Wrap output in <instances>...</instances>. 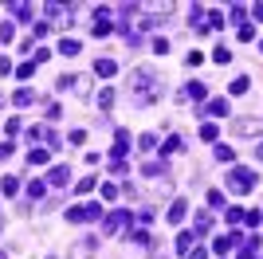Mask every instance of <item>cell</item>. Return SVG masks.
Instances as JSON below:
<instances>
[{"label":"cell","instance_id":"obj_31","mask_svg":"<svg viewBox=\"0 0 263 259\" xmlns=\"http://www.w3.org/2000/svg\"><path fill=\"white\" fill-rule=\"evenodd\" d=\"M240 40H244V44H252V40H256V28H252V24H244V28H240Z\"/></svg>","mask_w":263,"mask_h":259},{"label":"cell","instance_id":"obj_17","mask_svg":"<svg viewBox=\"0 0 263 259\" xmlns=\"http://www.w3.org/2000/svg\"><path fill=\"white\" fill-rule=\"evenodd\" d=\"M193 224H197V232H193V236H205V232H209V224H212V216H209V212H197V220H193Z\"/></svg>","mask_w":263,"mask_h":259},{"label":"cell","instance_id":"obj_32","mask_svg":"<svg viewBox=\"0 0 263 259\" xmlns=\"http://www.w3.org/2000/svg\"><path fill=\"white\" fill-rule=\"evenodd\" d=\"M110 173H114V177H126V173H130V165H126V161H114V165H110Z\"/></svg>","mask_w":263,"mask_h":259},{"label":"cell","instance_id":"obj_19","mask_svg":"<svg viewBox=\"0 0 263 259\" xmlns=\"http://www.w3.org/2000/svg\"><path fill=\"white\" fill-rule=\"evenodd\" d=\"M44 193H48V185H44V181H28V197H32V201H40Z\"/></svg>","mask_w":263,"mask_h":259},{"label":"cell","instance_id":"obj_15","mask_svg":"<svg viewBox=\"0 0 263 259\" xmlns=\"http://www.w3.org/2000/svg\"><path fill=\"white\" fill-rule=\"evenodd\" d=\"M248 87H252V79H248V75H240V79H232V87H228V91H232V95H248Z\"/></svg>","mask_w":263,"mask_h":259},{"label":"cell","instance_id":"obj_35","mask_svg":"<svg viewBox=\"0 0 263 259\" xmlns=\"http://www.w3.org/2000/svg\"><path fill=\"white\" fill-rule=\"evenodd\" d=\"M209 205L212 208H224V193H216V189H212V193H209Z\"/></svg>","mask_w":263,"mask_h":259},{"label":"cell","instance_id":"obj_18","mask_svg":"<svg viewBox=\"0 0 263 259\" xmlns=\"http://www.w3.org/2000/svg\"><path fill=\"white\" fill-rule=\"evenodd\" d=\"M8 12H12L16 20H28V16H32V4H8Z\"/></svg>","mask_w":263,"mask_h":259},{"label":"cell","instance_id":"obj_11","mask_svg":"<svg viewBox=\"0 0 263 259\" xmlns=\"http://www.w3.org/2000/svg\"><path fill=\"white\" fill-rule=\"evenodd\" d=\"M165 169H169V165H165V157H161V161H146V165H142V173H146V177H161Z\"/></svg>","mask_w":263,"mask_h":259},{"label":"cell","instance_id":"obj_24","mask_svg":"<svg viewBox=\"0 0 263 259\" xmlns=\"http://www.w3.org/2000/svg\"><path fill=\"white\" fill-rule=\"evenodd\" d=\"M228 16H232L236 24H244V16H248V8H244V4H232V8H228Z\"/></svg>","mask_w":263,"mask_h":259},{"label":"cell","instance_id":"obj_39","mask_svg":"<svg viewBox=\"0 0 263 259\" xmlns=\"http://www.w3.org/2000/svg\"><path fill=\"white\" fill-rule=\"evenodd\" d=\"M189 259H205V248H193V252H189Z\"/></svg>","mask_w":263,"mask_h":259},{"label":"cell","instance_id":"obj_28","mask_svg":"<svg viewBox=\"0 0 263 259\" xmlns=\"http://www.w3.org/2000/svg\"><path fill=\"white\" fill-rule=\"evenodd\" d=\"M232 157H236L232 146H216V161H232Z\"/></svg>","mask_w":263,"mask_h":259},{"label":"cell","instance_id":"obj_9","mask_svg":"<svg viewBox=\"0 0 263 259\" xmlns=\"http://www.w3.org/2000/svg\"><path fill=\"white\" fill-rule=\"evenodd\" d=\"M185 216H189V205H185V201H173V205H169V224H181Z\"/></svg>","mask_w":263,"mask_h":259},{"label":"cell","instance_id":"obj_12","mask_svg":"<svg viewBox=\"0 0 263 259\" xmlns=\"http://www.w3.org/2000/svg\"><path fill=\"white\" fill-rule=\"evenodd\" d=\"M67 177H71V173H67V165H59V169H52L48 185H55V189H63V185H67Z\"/></svg>","mask_w":263,"mask_h":259},{"label":"cell","instance_id":"obj_3","mask_svg":"<svg viewBox=\"0 0 263 259\" xmlns=\"http://www.w3.org/2000/svg\"><path fill=\"white\" fill-rule=\"evenodd\" d=\"M99 201H91V205H83V208H67V220L71 224H83V220H99Z\"/></svg>","mask_w":263,"mask_h":259},{"label":"cell","instance_id":"obj_5","mask_svg":"<svg viewBox=\"0 0 263 259\" xmlns=\"http://www.w3.org/2000/svg\"><path fill=\"white\" fill-rule=\"evenodd\" d=\"M236 134H240V138H252V134L260 138V134H263V126L256 122V118H240V122H236Z\"/></svg>","mask_w":263,"mask_h":259},{"label":"cell","instance_id":"obj_22","mask_svg":"<svg viewBox=\"0 0 263 259\" xmlns=\"http://www.w3.org/2000/svg\"><path fill=\"white\" fill-rule=\"evenodd\" d=\"M28 161H32V165H44V161H48V150H40V146H32V154H28Z\"/></svg>","mask_w":263,"mask_h":259},{"label":"cell","instance_id":"obj_26","mask_svg":"<svg viewBox=\"0 0 263 259\" xmlns=\"http://www.w3.org/2000/svg\"><path fill=\"white\" fill-rule=\"evenodd\" d=\"M181 146H185V142H181V138H169V142H165V146H161V157H165V154H177V150H181Z\"/></svg>","mask_w":263,"mask_h":259},{"label":"cell","instance_id":"obj_37","mask_svg":"<svg viewBox=\"0 0 263 259\" xmlns=\"http://www.w3.org/2000/svg\"><path fill=\"white\" fill-rule=\"evenodd\" d=\"M12 154H16V146H12V142H4V146H0V161H8Z\"/></svg>","mask_w":263,"mask_h":259},{"label":"cell","instance_id":"obj_2","mask_svg":"<svg viewBox=\"0 0 263 259\" xmlns=\"http://www.w3.org/2000/svg\"><path fill=\"white\" fill-rule=\"evenodd\" d=\"M224 185L232 193H248V189H256V169H228Z\"/></svg>","mask_w":263,"mask_h":259},{"label":"cell","instance_id":"obj_41","mask_svg":"<svg viewBox=\"0 0 263 259\" xmlns=\"http://www.w3.org/2000/svg\"><path fill=\"white\" fill-rule=\"evenodd\" d=\"M256 157H260V161H263V146H260V150H256Z\"/></svg>","mask_w":263,"mask_h":259},{"label":"cell","instance_id":"obj_4","mask_svg":"<svg viewBox=\"0 0 263 259\" xmlns=\"http://www.w3.org/2000/svg\"><path fill=\"white\" fill-rule=\"evenodd\" d=\"M130 220H134V216H130L126 208H122V212H110V216L103 220V232H106V236H114V232H122V228H126Z\"/></svg>","mask_w":263,"mask_h":259},{"label":"cell","instance_id":"obj_33","mask_svg":"<svg viewBox=\"0 0 263 259\" xmlns=\"http://www.w3.org/2000/svg\"><path fill=\"white\" fill-rule=\"evenodd\" d=\"M224 216H228V224H240V220H244V208H228Z\"/></svg>","mask_w":263,"mask_h":259},{"label":"cell","instance_id":"obj_20","mask_svg":"<svg viewBox=\"0 0 263 259\" xmlns=\"http://www.w3.org/2000/svg\"><path fill=\"white\" fill-rule=\"evenodd\" d=\"M12 103H16V106H32V103H36V91H16Z\"/></svg>","mask_w":263,"mask_h":259},{"label":"cell","instance_id":"obj_14","mask_svg":"<svg viewBox=\"0 0 263 259\" xmlns=\"http://www.w3.org/2000/svg\"><path fill=\"white\" fill-rule=\"evenodd\" d=\"M79 48H83L79 40H67V36L59 40V55H79Z\"/></svg>","mask_w":263,"mask_h":259},{"label":"cell","instance_id":"obj_34","mask_svg":"<svg viewBox=\"0 0 263 259\" xmlns=\"http://www.w3.org/2000/svg\"><path fill=\"white\" fill-rule=\"evenodd\" d=\"M212 59H216V63H228V59H232V52H228V48H216V52H212Z\"/></svg>","mask_w":263,"mask_h":259},{"label":"cell","instance_id":"obj_43","mask_svg":"<svg viewBox=\"0 0 263 259\" xmlns=\"http://www.w3.org/2000/svg\"><path fill=\"white\" fill-rule=\"evenodd\" d=\"M0 103H4V99H0Z\"/></svg>","mask_w":263,"mask_h":259},{"label":"cell","instance_id":"obj_13","mask_svg":"<svg viewBox=\"0 0 263 259\" xmlns=\"http://www.w3.org/2000/svg\"><path fill=\"white\" fill-rule=\"evenodd\" d=\"M95 244H99V240H83V244H79V248L71 252V259H91V252H95Z\"/></svg>","mask_w":263,"mask_h":259},{"label":"cell","instance_id":"obj_8","mask_svg":"<svg viewBox=\"0 0 263 259\" xmlns=\"http://www.w3.org/2000/svg\"><path fill=\"white\" fill-rule=\"evenodd\" d=\"M114 71H118L114 59H99V63H95V75H99V79H114Z\"/></svg>","mask_w":263,"mask_h":259},{"label":"cell","instance_id":"obj_6","mask_svg":"<svg viewBox=\"0 0 263 259\" xmlns=\"http://www.w3.org/2000/svg\"><path fill=\"white\" fill-rule=\"evenodd\" d=\"M126 154H130V134H126V130H118V142H114V150H110V157H114V161H122Z\"/></svg>","mask_w":263,"mask_h":259},{"label":"cell","instance_id":"obj_1","mask_svg":"<svg viewBox=\"0 0 263 259\" xmlns=\"http://www.w3.org/2000/svg\"><path fill=\"white\" fill-rule=\"evenodd\" d=\"M130 83H134V103L138 106H150L161 95V87H158V79H154L150 67H138V71L130 75Z\"/></svg>","mask_w":263,"mask_h":259},{"label":"cell","instance_id":"obj_29","mask_svg":"<svg viewBox=\"0 0 263 259\" xmlns=\"http://www.w3.org/2000/svg\"><path fill=\"white\" fill-rule=\"evenodd\" d=\"M110 103H114V91H110V87H106V91H99V106H103V110H106V106H110Z\"/></svg>","mask_w":263,"mask_h":259},{"label":"cell","instance_id":"obj_42","mask_svg":"<svg viewBox=\"0 0 263 259\" xmlns=\"http://www.w3.org/2000/svg\"><path fill=\"white\" fill-rule=\"evenodd\" d=\"M260 52H263V40H260Z\"/></svg>","mask_w":263,"mask_h":259},{"label":"cell","instance_id":"obj_40","mask_svg":"<svg viewBox=\"0 0 263 259\" xmlns=\"http://www.w3.org/2000/svg\"><path fill=\"white\" fill-rule=\"evenodd\" d=\"M248 12H256V20L263 24V4H256V8H248Z\"/></svg>","mask_w":263,"mask_h":259},{"label":"cell","instance_id":"obj_30","mask_svg":"<svg viewBox=\"0 0 263 259\" xmlns=\"http://www.w3.org/2000/svg\"><path fill=\"white\" fill-rule=\"evenodd\" d=\"M12 32H16V28L4 20V24H0V44H8V40H12Z\"/></svg>","mask_w":263,"mask_h":259},{"label":"cell","instance_id":"obj_16","mask_svg":"<svg viewBox=\"0 0 263 259\" xmlns=\"http://www.w3.org/2000/svg\"><path fill=\"white\" fill-rule=\"evenodd\" d=\"M177 252H181V256L193 252V232H181V236H177Z\"/></svg>","mask_w":263,"mask_h":259},{"label":"cell","instance_id":"obj_36","mask_svg":"<svg viewBox=\"0 0 263 259\" xmlns=\"http://www.w3.org/2000/svg\"><path fill=\"white\" fill-rule=\"evenodd\" d=\"M75 189H79V193H91V189H95V177H83V181H79Z\"/></svg>","mask_w":263,"mask_h":259},{"label":"cell","instance_id":"obj_27","mask_svg":"<svg viewBox=\"0 0 263 259\" xmlns=\"http://www.w3.org/2000/svg\"><path fill=\"white\" fill-rule=\"evenodd\" d=\"M36 75V63H20V71H16V79H32Z\"/></svg>","mask_w":263,"mask_h":259},{"label":"cell","instance_id":"obj_21","mask_svg":"<svg viewBox=\"0 0 263 259\" xmlns=\"http://www.w3.org/2000/svg\"><path fill=\"white\" fill-rule=\"evenodd\" d=\"M201 138H205V142H216V138H220V130H216L212 122H205V126H201Z\"/></svg>","mask_w":263,"mask_h":259},{"label":"cell","instance_id":"obj_38","mask_svg":"<svg viewBox=\"0 0 263 259\" xmlns=\"http://www.w3.org/2000/svg\"><path fill=\"white\" fill-rule=\"evenodd\" d=\"M59 114H63V106H55V103H48V122H55V118H59Z\"/></svg>","mask_w":263,"mask_h":259},{"label":"cell","instance_id":"obj_23","mask_svg":"<svg viewBox=\"0 0 263 259\" xmlns=\"http://www.w3.org/2000/svg\"><path fill=\"white\" fill-rule=\"evenodd\" d=\"M150 44H154V52H158V55H169V40H165V36H154Z\"/></svg>","mask_w":263,"mask_h":259},{"label":"cell","instance_id":"obj_7","mask_svg":"<svg viewBox=\"0 0 263 259\" xmlns=\"http://www.w3.org/2000/svg\"><path fill=\"white\" fill-rule=\"evenodd\" d=\"M197 114H212V118H224L228 114V99H212L205 110H197Z\"/></svg>","mask_w":263,"mask_h":259},{"label":"cell","instance_id":"obj_25","mask_svg":"<svg viewBox=\"0 0 263 259\" xmlns=\"http://www.w3.org/2000/svg\"><path fill=\"white\" fill-rule=\"evenodd\" d=\"M0 189H4V197H12V193H20V181H16V177H4Z\"/></svg>","mask_w":263,"mask_h":259},{"label":"cell","instance_id":"obj_10","mask_svg":"<svg viewBox=\"0 0 263 259\" xmlns=\"http://www.w3.org/2000/svg\"><path fill=\"white\" fill-rule=\"evenodd\" d=\"M185 99H193V103H201V99H205V83H189V87L181 91V103H185Z\"/></svg>","mask_w":263,"mask_h":259}]
</instances>
